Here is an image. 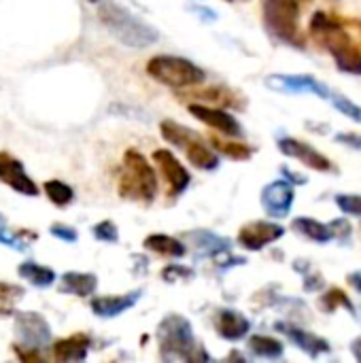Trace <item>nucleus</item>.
Wrapping results in <instances>:
<instances>
[{
	"mask_svg": "<svg viewBox=\"0 0 361 363\" xmlns=\"http://www.w3.org/2000/svg\"><path fill=\"white\" fill-rule=\"evenodd\" d=\"M98 17L104 23V28L126 47L143 49L153 45L160 38V32L145 23L140 17L130 13L126 6L117 2H104L98 6Z\"/></svg>",
	"mask_w": 361,
	"mask_h": 363,
	"instance_id": "1",
	"label": "nucleus"
},
{
	"mask_svg": "<svg viewBox=\"0 0 361 363\" xmlns=\"http://www.w3.org/2000/svg\"><path fill=\"white\" fill-rule=\"evenodd\" d=\"M119 196L132 202L149 204L157 196V177L145 155L136 149L123 153V170L119 177Z\"/></svg>",
	"mask_w": 361,
	"mask_h": 363,
	"instance_id": "2",
	"label": "nucleus"
},
{
	"mask_svg": "<svg viewBox=\"0 0 361 363\" xmlns=\"http://www.w3.org/2000/svg\"><path fill=\"white\" fill-rule=\"evenodd\" d=\"M157 342H160V357L164 362L196 359L194 351L198 347L194 340L191 323L183 315L172 313L162 319V323L157 325Z\"/></svg>",
	"mask_w": 361,
	"mask_h": 363,
	"instance_id": "3",
	"label": "nucleus"
},
{
	"mask_svg": "<svg viewBox=\"0 0 361 363\" xmlns=\"http://www.w3.org/2000/svg\"><path fill=\"white\" fill-rule=\"evenodd\" d=\"M147 74L155 79L157 83L174 89H185V87H196L200 85L206 74L200 66L185 57L177 55H155L147 62Z\"/></svg>",
	"mask_w": 361,
	"mask_h": 363,
	"instance_id": "4",
	"label": "nucleus"
},
{
	"mask_svg": "<svg viewBox=\"0 0 361 363\" xmlns=\"http://www.w3.org/2000/svg\"><path fill=\"white\" fill-rule=\"evenodd\" d=\"M262 15L272 38L287 45H302L298 0H262Z\"/></svg>",
	"mask_w": 361,
	"mask_h": 363,
	"instance_id": "5",
	"label": "nucleus"
},
{
	"mask_svg": "<svg viewBox=\"0 0 361 363\" xmlns=\"http://www.w3.org/2000/svg\"><path fill=\"white\" fill-rule=\"evenodd\" d=\"M326 47L332 53L336 68L349 74H361V49L353 43L351 36L345 34L343 26L334 32L326 34Z\"/></svg>",
	"mask_w": 361,
	"mask_h": 363,
	"instance_id": "6",
	"label": "nucleus"
},
{
	"mask_svg": "<svg viewBox=\"0 0 361 363\" xmlns=\"http://www.w3.org/2000/svg\"><path fill=\"white\" fill-rule=\"evenodd\" d=\"M15 334L19 338V345L32 347V349H45L51 342V328L45 321L43 315L34 311L15 313Z\"/></svg>",
	"mask_w": 361,
	"mask_h": 363,
	"instance_id": "7",
	"label": "nucleus"
},
{
	"mask_svg": "<svg viewBox=\"0 0 361 363\" xmlns=\"http://www.w3.org/2000/svg\"><path fill=\"white\" fill-rule=\"evenodd\" d=\"M294 200H296V191H294V185L287 183V181L268 183L262 189V196H260L262 208L272 219H285L289 215L291 206H294Z\"/></svg>",
	"mask_w": 361,
	"mask_h": 363,
	"instance_id": "8",
	"label": "nucleus"
},
{
	"mask_svg": "<svg viewBox=\"0 0 361 363\" xmlns=\"http://www.w3.org/2000/svg\"><path fill=\"white\" fill-rule=\"evenodd\" d=\"M153 162L160 168V174L164 177V181L168 185V194L170 196H181L187 189L189 181H191L185 166L168 149H155L153 151Z\"/></svg>",
	"mask_w": 361,
	"mask_h": 363,
	"instance_id": "9",
	"label": "nucleus"
},
{
	"mask_svg": "<svg viewBox=\"0 0 361 363\" xmlns=\"http://www.w3.org/2000/svg\"><path fill=\"white\" fill-rule=\"evenodd\" d=\"M0 183L9 185L11 189H15L21 196H30V198L38 196V187L28 177L23 164L6 151H0Z\"/></svg>",
	"mask_w": 361,
	"mask_h": 363,
	"instance_id": "10",
	"label": "nucleus"
},
{
	"mask_svg": "<svg viewBox=\"0 0 361 363\" xmlns=\"http://www.w3.org/2000/svg\"><path fill=\"white\" fill-rule=\"evenodd\" d=\"M187 111L202 121L204 125L221 132L223 136H240V123L236 121L234 115H230L228 111H221L217 106L211 104H202V102H189Z\"/></svg>",
	"mask_w": 361,
	"mask_h": 363,
	"instance_id": "11",
	"label": "nucleus"
},
{
	"mask_svg": "<svg viewBox=\"0 0 361 363\" xmlns=\"http://www.w3.org/2000/svg\"><path fill=\"white\" fill-rule=\"evenodd\" d=\"M285 228L272 221H251L247 225L240 228L238 232V242L240 247H245L247 251H260L270 242H277L279 238H283Z\"/></svg>",
	"mask_w": 361,
	"mask_h": 363,
	"instance_id": "12",
	"label": "nucleus"
},
{
	"mask_svg": "<svg viewBox=\"0 0 361 363\" xmlns=\"http://www.w3.org/2000/svg\"><path fill=\"white\" fill-rule=\"evenodd\" d=\"M279 149H281L283 155L294 157V160L302 162L304 166H309V168H313L317 172H330L332 170V164L323 153H319L315 147H311V145H306V143H302L298 138H281Z\"/></svg>",
	"mask_w": 361,
	"mask_h": 363,
	"instance_id": "13",
	"label": "nucleus"
},
{
	"mask_svg": "<svg viewBox=\"0 0 361 363\" xmlns=\"http://www.w3.org/2000/svg\"><path fill=\"white\" fill-rule=\"evenodd\" d=\"M274 328L281 334H285L296 347H300L304 353H309L311 357H319L321 353H330V342L328 340H323V338H319V336H315V334H311V332H306V330H302L298 325L279 321Z\"/></svg>",
	"mask_w": 361,
	"mask_h": 363,
	"instance_id": "14",
	"label": "nucleus"
},
{
	"mask_svg": "<svg viewBox=\"0 0 361 363\" xmlns=\"http://www.w3.org/2000/svg\"><path fill=\"white\" fill-rule=\"evenodd\" d=\"M140 296H143V291H130L123 296H100V298H94L89 302V306L96 317L113 319V317H119L121 313L130 311L140 300Z\"/></svg>",
	"mask_w": 361,
	"mask_h": 363,
	"instance_id": "15",
	"label": "nucleus"
},
{
	"mask_svg": "<svg viewBox=\"0 0 361 363\" xmlns=\"http://www.w3.org/2000/svg\"><path fill=\"white\" fill-rule=\"evenodd\" d=\"M215 330L217 334L223 338V340H230V342H238L243 340L249 330H251V323L245 315H240L238 311H232V308H223L217 313L215 317Z\"/></svg>",
	"mask_w": 361,
	"mask_h": 363,
	"instance_id": "16",
	"label": "nucleus"
},
{
	"mask_svg": "<svg viewBox=\"0 0 361 363\" xmlns=\"http://www.w3.org/2000/svg\"><path fill=\"white\" fill-rule=\"evenodd\" d=\"M268 85H274V87H281L285 91H294V94H300V91H311L319 98H330L332 91L319 83L317 79L309 77V74H300V77H289V74H279V77H272L268 79Z\"/></svg>",
	"mask_w": 361,
	"mask_h": 363,
	"instance_id": "17",
	"label": "nucleus"
},
{
	"mask_svg": "<svg viewBox=\"0 0 361 363\" xmlns=\"http://www.w3.org/2000/svg\"><path fill=\"white\" fill-rule=\"evenodd\" d=\"M187 240L191 242V249L196 251L198 257H217L221 253H228L232 242L228 238H221L213 232L206 230H196L187 234Z\"/></svg>",
	"mask_w": 361,
	"mask_h": 363,
	"instance_id": "18",
	"label": "nucleus"
},
{
	"mask_svg": "<svg viewBox=\"0 0 361 363\" xmlns=\"http://www.w3.org/2000/svg\"><path fill=\"white\" fill-rule=\"evenodd\" d=\"M91 347V340L87 334H72L68 338L57 340L53 349L55 362H83L87 357V351Z\"/></svg>",
	"mask_w": 361,
	"mask_h": 363,
	"instance_id": "19",
	"label": "nucleus"
},
{
	"mask_svg": "<svg viewBox=\"0 0 361 363\" xmlns=\"http://www.w3.org/2000/svg\"><path fill=\"white\" fill-rule=\"evenodd\" d=\"M57 289H60V294L87 298L98 289V277L89 274V272H66V274H62Z\"/></svg>",
	"mask_w": 361,
	"mask_h": 363,
	"instance_id": "20",
	"label": "nucleus"
},
{
	"mask_svg": "<svg viewBox=\"0 0 361 363\" xmlns=\"http://www.w3.org/2000/svg\"><path fill=\"white\" fill-rule=\"evenodd\" d=\"M143 245L151 253H157V255H164V257H174V259H179V257H183L187 253V247L181 240H177L172 236H166V234H151V236L145 238Z\"/></svg>",
	"mask_w": 361,
	"mask_h": 363,
	"instance_id": "21",
	"label": "nucleus"
},
{
	"mask_svg": "<svg viewBox=\"0 0 361 363\" xmlns=\"http://www.w3.org/2000/svg\"><path fill=\"white\" fill-rule=\"evenodd\" d=\"M160 132H162V136H164L168 143H172L174 147H181V149H187L191 143H196V140L202 138L198 132H194V130H189L187 125H181V123H177V121H172V119H164V121L160 123Z\"/></svg>",
	"mask_w": 361,
	"mask_h": 363,
	"instance_id": "22",
	"label": "nucleus"
},
{
	"mask_svg": "<svg viewBox=\"0 0 361 363\" xmlns=\"http://www.w3.org/2000/svg\"><path fill=\"white\" fill-rule=\"evenodd\" d=\"M291 228H294L298 234H302V236H306L309 240H315V242H319V245H326V242H330V240L334 238L330 225H326V223H321V221H317V219H311V217H296V219L291 221Z\"/></svg>",
	"mask_w": 361,
	"mask_h": 363,
	"instance_id": "23",
	"label": "nucleus"
},
{
	"mask_svg": "<svg viewBox=\"0 0 361 363\" xmlns=\"http://www.w3.org/2000/svg\"><path fill=\"white\" fill-rule=\"evenodd\" d=\"M17 274H19L21 279H26L30 285L38 287V289L51 287V285L55 283V279H57L55 272H53L51 268L40 266V264H36V262H23V264H19Z\"/></svg>",
	"mask_w": 361,
	"mask_h": 363,
	"instance_id": "24",
	"label": "nucleus"
},
{
	"mask_svg": "<svg viewBox=\"0 0 361 363\" xmlns=\"http://www.w3.org/2000/svg\"><path fill=\"white\" fill-rule=\"evenodd\" d=\"M185 155H187L189 164L196 166L198 170H215V168L219 166V155L206 147L204 138L191 143V145L185 149Z\"/></svg>",
	"mask_w": 361,
	"mask_h": 363,
	"instance_id": "25",
	"label": "nucleus"
},
{
	"mask_svg": "<svg viewBox=\"0 0 361 363\" xmlns=\"http://www.w3.org/2000/svg\"><path fill=\"white\" fill-rule=\"evenodd\" d=\"M247 349L257 355V357H264V359H281L283 353H285V345L272 336H251L249 342H247Z\"/></svg>",
	"mask_w": 361,
	"mask_h": 363,
	"instance_id": "26",
	"label": "nucleus"
},
{
	"mask_svg": "<svg viewBox=\"0 0 361 363\" xmlns=\"http://www.w3.org/2000/svg\"><path fill=\"white\" fill-rule=\"evenodd\" d=\"M26 289L15 285V283H4L0 281V317H11L15 315L17 302L23 298Z\"/></svg>",
	"mask_w": 361,
	"mask_h": 363,
	"instance_id": "27",
	"label": "nucleus"
},
{
	"mask_svg": "<svg viewBox=\"0 0 361 363\" xmlns=\"http://www.w3.org/2000/svg\"><path fill=\"white\" fill-rule=\"evenodd\" d=\"M43 189H45V196H47V198L51 200V204H55V206H68V204L74 200L72 187L66 185V183H62V181H57V179L45 181Z\"/></svg>",
	"mask_w": 361,
	"mask_h": 363,
	"instance_id": "28",
	"label": "nucleus"
},
{
	"mask_svg": "<svg viewBox=\"0 0 361 363\" xmlns=\"http://www.w3.org/2000/svg\"><path fill=\"white\" fill-rule=\"evenodd\" d=\"M211 143H213V147H215L221 155H226V157H230V160H249V157L253 155V149L247 147L245 143L221 140V138H217V136H213Z\"/></svg>",
	"mask_w": 361,
	"mask_h": 363,
	"instance_id": "29",
	"label": "nucleus"
},
{
	"mask_svg": "<svg viewBox=\"0 0 361 363\" xmlns=\"http://www.w3.org/2000/svg\"><path fill=\"white\" fill-rule=\"evenodd\" d=\"M319 306H321L326 313H334V311H338L340 306H345L347 311L355 313L353 302H351V300H349V296H347L343 289H338V287H332L328 294H323V298L319 300Z\"/></svg>",
	"mask_w": 361,
	"mask_h": 363,
	"instance_id": "30",
	"label": "nucleus"
},
{
	"mask_svg": "<svg viewBox=\"0 0 361 363\" xmlns=\"http://www.w3.org/2000/svg\"><path fill=\"white\" fill-rule=\"evenodd\" d=\"M194 98L200 100L202 104H211V106H213V102L223 104V106L234 104L232 91H228L223 87H209V89H202V91H194Z\"/></svg>",
	"mask_w": 361,
	"mask_h": 363,
	"instance_id": "31",
	"label": "nucleus"
},
{
	"mask_svg": "<svg viewBox=\"0 0 361 363\" xmlns=\"http://www.w3.org/2000/svg\"><path fill=\"white\" fill-rule=\"evenodd\" d=\"M343 23H338L334 17H330L328 13H323V11H317L315 15H313V19H311V32L313 34H317V36H326V34H330V32H334L336 28H340Z\"/></svg>",
	"mask_w": 361,
	"mask_h": 363,
	"instance_id": "32",
	"label": "nucleus"
},
{
	"mask_svg": "<svg viewBox=\"0 0 361 363\" xmlns=\"http://www.w3.org/2000/svg\"><path fill=\"white\" fill-rule=\"evenodd\" d=\"M330 100L334 102V106H336L343 115H347V117L353 119V121H361V106H357L353 100H349L347 96H340V94H332Z\"/></svg>",
	"mask_w": 361,
	"mask_h": 363,
	"instance_id": "33",
	"label": "nucleus"
},
{
	"mask_svg": "<svg viewBox=\"0 0 361 363\" xmlns=\"http://www.w3.org/2000/svg\"><path fill=\"white\" fill-rule=\"evenodd\" d=\"M336 204L343 213L357 217L361 219V196H353V194H340L336 196Z\"/></svg>",
	"mask_w": 361,
	"mask_h": 363,
	"instance_id": "34",
	"label": "nucleus"
},
{
	"mask_svg": "<svg viewBox=\"0 0 361 363\" xmlns=\"http://www.w3.org/2000/svg\"><path fill=\"white\" fill-rule=\"evenodd\" d=\"M91 234L96 236V240H102V242H117L119 240V230L113 221H100L94 225Z\"/></svg>",
	"mask_w": 361,
	"mask_h": 363,
	"instance_id": "35",
	"label": "nucleus"
},
{
	"mask_svg": "<svg viewBox=\"0 0 361 363\" xmlns=\"http://www.w3.org/2000/svg\"><path fill=\"white\" fill-rule=\"evenodd\" d=\"M13 351H15V355H17V359L23 363H38L43 362L45 357H43V353H40V349H32V347H23V345H15L13 347Z\"/></svg>",
	"mask_w": 361,
	"mask_h": 363,
	"instance_id": "36",
	"label": "nucleus"
},
{
	"mask_svg": "<svg viewBox=\"0 0 361 363\" xmlns=\"http://www.w3.org/2000/svg\"><path fill=\"white\" fill-rule=\"evenodd\" d=\"M49 232H51V236H55L57 240H64V242H77V238H79V234L72 228L62 225V223H53L49 228Z\"/></svg>",
	"mask_w": 361,
	"mask_h": 363,
	"instance_id": "37",
	"label": "nucleus"
},
{
	"mask_svg": "<svg viewBox=\"0 0 361 363\" xmlns=\"http://www.w3.org/2000/svg\"><path fill=\"white\" fill-rule=\"evenodd\" d=\"M330 230H332V234H334V238H338V240H349V236H351V232H353V228H351V223L347 221V219H334L332 223H330Z\"/></svg>",
	"mask_w": 361,
	"mask_h": 363,
	"instance_id": "38",
	"label": "nucleus"
},
{
	"mask_svg": "<svg viewBox=\"0 0 361 363\" xmlns=\"http://www.w3.org/2000/svg\"><path fill=\"white\" fill-rule=\"evenodd\" d=\"M162 277H164V281H177L179 277L181 279H191L194 277V272L189 270V268H183V266H168V268H164L162 270Z\"/></svg>",
	"mask_w": 361,
	"mask_h": 363,
	"instance_id": "39",
	"label": "nucleus"
},
{
	"mask_svg": "<svg viewBox=\"0 0 361 363\" xmlns=\"http://www.w3.org/2000/svg\"><path fill=\"white\" fill-rule=\"evenodd\" d=\"M336 143L361 151V134H357V132H340V134H336Z\"/></svg>",
	"mask_w": 361,
	"mask_h": 363,
	"instance_id": "40",
	"label": "nucleus"
},
{
	"mask_svg": "<svg viewBox=\"0 0 361 363\" xmlns=\"http://www.w3.org/2000/svg\"><path fill=\"white\" fill-rule=\"evenodd\" d=\"M0 242H2V245H6V247H13V249H17V251H23V249H26V247H23V242H21V240H17V236L9 234L4 228H0Z\"/></svg>",
	"mask_w": 361,
	"mask_h": 363,
	"instance_id": "41",
	"label": "nucleus"
},
{
	"mask_svg": "<svg viewBox=\"0 0 361 363\" xmlns=\"http://www.w3.org/2000/svg\"><path fill=\"white\" fill-rule=\"evenodd\" d=\"M347 281H349V285H351L355 291H360L361 294V270L360 272H351V274L347 277Z\"/></svg>",
	"mask_w": 361,
	"mask_h": 363,
	"instance_id": "42",
	"label": "nucleus"
},
{
	"mask_svg": "<svg viewBox=\"0 0 361 363\" xmlns=\"http://www.w3.org/2000/svg\"><path fill=\"white\" fill-rule=\"evenodd\" d=\"M351 353H353V357H355L357 362H361V336L351 342Z\"/></svg>",
	"mask_w": 361,
	"mask_h": 363,
	"instance_id": "43",
	"label": "nucleus"
},
{
	"mask_svg": "<svg viewBox=\"0 0 361 363\" xmlns=\"http://www.w3.org/2000/svg\"><path fill=\"white\" fill-rule=\"evenodd\" d=\"M298 2H300V4H302V2H311V0H298Z\"/></svg>",
	"mask_w": 361,
	"mask_h": 363,
	"instance_id": "44",
	"label": "nucleus"
},
{
	"mask_svg": "<svg viewBox=\"0 0 361 363\" xmlns=\"http://www.w3.org/2000/svg\"><path fill=\"white\" fill-rule=\"evenodd\" d=\"M89 2H100V0H89Z\"/></svg>",
	"mask_w": 361,
	"mask_h": 363,
	"instance_id": "45",
	"label": "nucleus"
},
{
	"mask_svg": "<svg viewBox=\"0 0 361 363\" xmlns=\"http://www.w3.org/2000/svg\"><path fill=\"white\" fill-rule=\"evenodd\" d=\"M0 225H2V217H0Z\"/></svg>",
	"mask_w": 361,
	"mask_h": 363,
	"instance_id": "46",
	"label": "nucleus"
}]
</instances>
